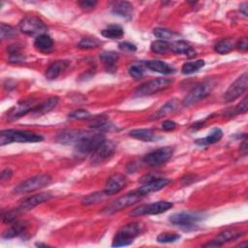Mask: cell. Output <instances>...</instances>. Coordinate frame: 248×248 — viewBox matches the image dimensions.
<instances>
[{
    "label": "cell",
    "mask_w": 248,
    "mask_h": 248,
    "mask_svg": "<svg viewBox=\"0 0 248 248\" xmlns=\"http://www.w3.org/2000/svg\"><path fill=\"white\" fill-rule=\"evenodd\" d=\"M106 140V138L101 133L84 132L82 137L75 144L76 154L78 156L92 155V153Z\"/></svg>",
    "instance_id": "cell-1"
},
{
    "label": "cell",
    "mask_w": 248,
    "mask_h": 248,
    "mask_svg": "<svg viewBox=\"0 0 248 248\" xmlns=\"http://www.w3.org/2000/svg\"><path fill=\"white\" fill-rule=\"evenodd\" d=\"M44 137L40 134L30 131L19 130H2L0 133V145H6L13 142H40Z\"/></svg>",
    "instance_id": "cell-2"
},
{
    "label": "cell",
    "mask_w": 248,
    "mask_h": 248,
    "mask_svg": "<svg viewBox=\"0 0 248 248\" xmlns=\"http://www.w3.org/2000/svg\"><path fill=\"white\" fill-rule=\"evenodd\" d=\"M142 231H143V225L139 222L128 223L122 226L117 231V232L113 237L112 246L120 247V246L130 245L133 242V240L141 233Z\"/></svg>",
    "instance_id": "cell-3"
},
{
    "label": "cell",
    "mask_w": 248,
    "mask_h": 248,
    "mask_svg": "<svg viewBox=\"0 0 248 248\" xmlns=\"http://www.w3.org/2000/svg\"><path fill=\"white\" fill-rule=\"evenodd\" d=\"M204 219V214L198 211H183L173 213L170 216L169 221L173 226L179 227L183 230H192L194 227Z\"/></svg>",
    "instance_id": "cell-4"
},
{
    "label": "cell",
    "mask_w": 248,
    "mask_h": 248,
    "mask_svg": "<svg viewBox=\"0 0 248 248\" xmlns=\"http://www.w3.org/2000/svg\"><path fill=\"white\" fill-rule=\"evenodd\" d=\"M215 86V80L210 78L197 84L182 101L183 106H191L207 97Z\"/></svg>",
    "instance_id": "cell-5"
},
{
    "label": "cell",
    "mask_w": 248,
    "mask_h": 248,
    "mask_svg": "<svg viewBox=\"0 0 248 248\" xmlns=\"http://www.w3.org/2000/svg\"><path fill=\"white\" fill-rule=\"evenodd\" d=\"M144 196L139 190H135L133 192H129V193L125 194L124 196L119 197L118 199H116L115 201L110 202L108 205H107L103 209V212L107 213V214L114 213L116 211H119L121 209H124V208H126L128 206H131V205L137 203Z\"/></svg>",
    "instance_id": "cell-6"
},
{
    "label": "cell",
    "mask_w": 248,
    "mask_h": 248,
    "mask_svg": "<svg viewBox=\"0 0 248 248\" xmlns=\"http://www.w3.org/2000/svg\"><path fill=\"white\" fill-rule=\"evenodd\" d=\"M172 82V79L167 78H159L152 80H149L140 86H139L135 92L134 95L137 97H144L153 95L155 93H158L160 91H163L167 89Z\"/></svg>",
    "instance_id": "cell-7"
},
{
    "label": "cell",
    "mask_w": 248,
    "mask_h": 248,
    "mask_svg": "<svg viewBox=\"0 0 248 248\" xmlns=\"http://www.w3.org/2000/svg\"><path fill=\"white\" fill-rule=\"evenodd\" d=\"M51 182V176L48 174H38L22 181L15 187L14 192L16 194H24L41 189Z\"/></svg>",
    "instance_id": "cell-8"
},
{
    "label": "cell",
    "mask_w": 248,
    "mask_h": 248,
    "mask_svg": "<svg viewBox=\"0 0 248 248\" xmlns=\"http://www.w3.org/2000/svg\"><path fill=\"white\" fill-rule=\"evenodd\" d=\"M19 30L31 37H38L46 34L47 27L46 24L37 16H26L22 18L18 23Z\"/></svg>",
    "instance_id": "cell-9"
},
{
    "label": "cell",
    "mask_w": 248,
    "mask_h": 248,
    "mask_svg": "<svg viewBox=\"0 0 248 248\" xmlns=\"http://www.w3.org/2000/svg\"><path fill=\"white\" fill-rule=\"evenodd\" d=\"M172 207V202L168 201H159L156 202H151L147 204L140 205L139 207L135 208L131 213L130 216L138 217L141 215H154L166 212L167 210Z\"/></svg>",
    "instance_id": "cell-10"
},
{
    "label": "cell",
    "mask_w": 248,
    "mask_h": 248,
    "mask_svg": "<svg viewBox=\"0 0 248 248\" xmlns=\"http://www.w3.org/2000/svg\"><path fill=\"white\" fill-rule=\"evenodd\" d=\"M247 86H248V74L247 72H244L227 89L223 97L224 101L226 103H229L239 98L246 91Z\"/></svg>",
    "instance_id": "cell-11"
},
{
    "label": "cell",
    "mask_w": 248,
    "mask_h": 248,
    "mask_svg": "<svg viewBox=\"0 0 248 248\" xmlns=\"http://www.w3.org/2000/svg\"><path fill=\"white\" fill-rule=\"evenodd\" d=\"M173 154V148L170 146H164L153 150L143 157V162L151 167H157L168 162Z\"/></svg>",
    "instance_id": "cell-12"
},
{
    "label": "cell",
    "mask_w": 248,
    "mask_h": 248,
    "mask_svg": "<svg viewBox=\"0 0 248 248\" xmlns=\"http://www.w3.org/2000/svg\"><path fill=\"white\" fill-rule=\"evenodd\" d=\"M115 145L111 141L105 140L91 155V164L92 165H100L108 160H109L114 152H115Z\"/></svg>",
    "instance_id": "cell-13"
},
{
    "label": "cell",
    "mask_w": 248,
    "mask_h": 248,
    "mask_svg": "<svg viewBox=\"0 0 248 248\" xmlns=\"http://www.w3.org/2000/svg\"><path fill=\"white\" fill-rule=\"evenodd\" d=\"M126 185H127L126 176L122 173H114L108 178L103 192L107 196L114 195L120 192Z\"/></svg>",
    "instance_id": "cell-14"
},
{
    "label": "cell",
    "mask_w": 248,
    "mask_h": 248,
    "mask_svg": "<svg viewBox=\"0 0 248 248\" xmlns=\"http://www.w3.org/2000/svg\"><path fill=\"white\" fill-rule=\"evenodd\" d=\"M37 107V103L35 101H24L19 102L17 105L13 107L7 113V118L9 120H16L21 116L26 115L27 113H31L34 108Z\"/></svg>",
    "instance_id": "cell-15"
},
{
    "label": "cell",
    "mask_w": 248,
    "mask_h": 248,
    "mask_svg": "<svg viewBox=\"0 0 248 248\" xmlns=\"http://www.w3.org/2000/svg\"><path fill=\"white\" fill-rule=\"evenodd\" d=\"M51 194L49 192H44V193H39V194H35L31 197H28L27 199H25L20 205L16 208L18 210L19 213H22L24 211L30 210L32 208H34L35 206L48 201L51 198Z\"/></svg>",
    "instance_id": "cell-16"
},
{
    "label": "cell",
    "mask_w": 248,
    "mask_h": 248,
    "mask_svg": "<svg viewBox=\"0 0 248 248\" xmlns=\"http://www.w3.org/2000/svg\"><path fill=\"white\" fill-rule=\"evenodd\" d=\"M169 183H170V180L167 179V178H163V177L154 178V177H152V178L144 181L143 184L138 190L143 196H146L151 192H156V191H159V190L163 189Z\"/></svg>",
    "instance_id": "cell-17"
},
{
    "label": "cell",
    "mask_w": 248,
    "mask_h": 248,
    "mask_svg": "<svg viewBox=\"0 0 248 248\" xmlns=\"http://www.w3.org/2000/svg\"><path fill=\"white\" fill-rule=\"evenodd\" d=\"M84 132L85 131L80 130H64L58 133V135L56 136V140L57 142L64 145L76 144L82 137Z\"/></svg>",
    "instance_id": "cell-18"
},
{
    "label": "cell",
    "mask_w": 248,
    "mask_h": 248,
    "mask_svg": "<svg viewBox=\"0 0 248 248\" xmlns=\"http://www.w3.org/2000/svg\"><path fill=\"white\" fill-rule=\"evenodd\" d=\"M129 136L142 141H156L161 139V137L157 135L153 130L147 128L132 130L129 132Z\"/></svg>",
    "instance_id": "cell-19"
},
{
    "label": "cell",
    "mask_w": 248,
    "mask_h": 248,
    "mask_svg": "<svg viewBox=\"0 0 248 248\" xmlns=\"http://www.w3.org/2000/svg\"><path fill=\"white\" fill-rule=\"evenodd\" d=\"M143 65L149 70L163 74V75H170L175 72V69L172 66L161 60H148L143 62Z\"/></svg>",
    "instance_id": "cell-20"
},
{
    "label": "cell",
    "mask_w": 248,
    "mask_h": 248,
    "mask_svg": "<svg viewBox=\"0 0 248 248\" xmlns=\"http://www.w3.org/2000/svg\"><path fill=\"white\" fill-rule=\"evenodd\" d=\"M111 12L115 16L126 19H131L133 16V6L127 1H118L113 4Z\"/></svg>",
    "instance_id": "cell-21"
},
{
    "label": "cell",
    "mask_w": 248,
    "mask_h": 248,
    "mask_svg": "<svg viewBox=\"0 0 248 248\" xmlns=\"http://www.w3.org/2000/svg\"><path fill=\"white\" fill-rule=\"evenodd\" d=\"M27 224L24 221H15L13 225L2 233V237L5 239H11L26 232Z\"/></svg>",
    "instance_id": "cell-22"
},
{
    "label": "cell",
    "mask_w": 248,
    "mask_h": 248,
    "mask_svg": "<svg viewBox=\"0 0 248 248\" xmlns=\"http://www.w3.org/2000/svg\"><path fill=\"white\" fill-rule=\"evenodd\" d=\"M118 58V53L115 51H104L100 54V59L102 60L107 72L108 73H114L116 71Z\"/></svg>",
    "instance_id": "cell-23"
},
{
    "label": "cell",
    "mask_w": 248,
    "mask_h": 248,
    "mask_svg": "<svg viewBox=\"0 0 248 248\" xmlns=\"http://www.w3.org/2000/svg\"><path fill=\"white\" fill-rule=\"evenodd\" d=\"M58 101H59V99L56 96L49 97L48 99L44 101L42 104L37 105V107L34 108V110L31 112V114L34 116H41L43 114H46V113L49 112L50 110H52V108H54L56 107V105L58 104Z\"/></svg>",
    "instance_id": "cell-24"
},
{
    "label": "cell",
    "mask_w": 248,
    "mask_h": 248,
    "mask_svg": "<svg viewBox=\"0 0 248 248\" xmlns=\"http://www.w3.org/2000/svg\"><path fill=\"white\" fill-rule=\"evenodd\" d=\"M69 62L66 60H57L52 62L46 71V78L47 79H55L64 70L67 69Z\"/></svg>",
    "instance_id": "cell-25"
},
{
    "label": "cell",
    "mask_w": 248,
    "mask_h": 248,
    "mask_svg": "<svg viewBox=\"0 0 248 248\" xmlns=\"http://www.w3.org/2000/svg\"><path fill=\"white\" fill-rule=\"evenodd\" d=\"M245 232L240 231V230H236V229H230V230H226L224 232H221L217 237L215 238V241L222 246L223 244L230 242L232 240H235L237 238H239L240 236H242Z\"/></svg>",
    "instance_id": "cell-26"
},
{
    "label": "cell",
    "mask_w": 248,
    "mask_h": 248,
    "mask_svg": "<svg viewBox=\"0 0 248 248\" xmlns=\"http://www.w3.org/2000/svg\"><path fill=\"white\" fill-rule=\"evenodd\" d=\"M170 50L174 53H183L185 54L187 57L189 58H192L194 56H196L197 52L196 50L185 41H182V40H179V41H176L172 44H170Z\"/></svg>",
    "instance_id": "cell-27"
},
{
    "label": "cell",
    "mask_w": 248,
    "mask_h": 248,
    "mask_svg": "<svg viewBox=\"0 0 248 248\" xmlns=\"http://www.w3.org/2000/svg\"><path fill=\"white\" fill-rule=\"evenodd\" d=\"M222 138H223V131L220 128H213L206 137H204L202 139H198L195 142H196V144L204 146V145L216 143Z\"/></svg>",
    "instance_id": "cell-28"
},
{
    "label": "cell",
    "mask_w": 248,
    "mask_h": 248,
    "mask_svg": "<svg viewBox=\"0 0 248 248\" xmlns=\"http://www.w3.org/2000/svg\"><path fill=\"white\" fill-rule=\"evenodd\" d=\"M178 106H179V104H178L177 100H174V99L170 100L163 107H161L153 115H151L150 119H158L167 114L172 113L178 109Z\"/></svg>",
    "instance_id": "cell-29"
},
{
    "label": "cell",
    "mask_w": 248,
    "mask_h": 248,
    "mask_svg": "<svg viewBox=\"0 0 248 248\" xmlns=\"http://www.w3.org/2000/svg\"><path fill=\"white\" fill-rule=\"evenodd\" d=\"M34 46L43 52H48L53 48V41L46 33L38 36L35 39Z\"/></svg>",
    "instance_id": "cell-30"
},
{
    "label": "cell",
    "mask_w": 248,
    "mask_h": 248,
    "mask_svg": "<svg viewBox=\"0 0 248 248\" xmlns=\"http://www.w3.org/2000/svg\"><path fill=\"white\" fill-rule=\"evenodd\" d=\"M101 34L105 38L108 39H119L124 35L123 28L118 24H109L101 31Z\"/></svg>",
    "instance_id": "cell-31"
},
{
    "label": "cell",
    "mask_w": 248,
    "mask_h": 248,
    "mask_svg": "<svg viewBox=\"0 0 248 248\" xmlns=\"http://www.w3.org/2000/svg\"><path fill=\"white\" fill-rule=\"evenodd\" d=\"M112 124L109 123L108 118L104 115H98L89 123V127L95 130H109Z\"/></svg>",
    "instance_id": "cell-32"
},
{
    "label": "cell",
    "mask_w": 248,
    "mask_h": 248,
    "mask_svg": "<svg viewBox=\"0 0 248 248\" xmlns=\"http://www.w3.org/2000/svg\"><path fill=\"white\" fill-rule=\"evenodd\" d=\"M234 46H235V45L232 40L223 39L215 45L214 49L216 52H218L220 54H226V53L231 52L234 48Z\"/></svg>",
    "instance_id": "cell-33"
},
{
    "label": "cell",
    "mask_w": 248,
    "mask_h": 248,
    "mask_svg": "<svg viewBox=\"0 0 248 248\" xmlns=\"http://www.w3.org/2000/svg\"><path fill=\"white\" fill-rule=\"evenodd\" d=\"M203 66H204L203 60H196V61H192V62H186L182 65L181 72L184 75H191V74L199 71Z\"/></svg>",
    "instance_id": "cell-34"
},
{
    "label": "cell",
    "mask_w": 248,
    "mask_h": 248,
    "mask_svg": "<svg viewBox=\"0 0 248 248\" xmlns=\"http://www.w3.org/2000/svg\"><path fill=\"white\" fill-rule=\"evenodd\" d=\"M150 48L154 53H167L170 50V44L165 40H156L151 43Z\"/></svg>",
    "instance_id": "cell-35"
},
{
    "label": "cell",
    "mask_w": 248,
    "mask_h": 248,
    "mask_svg": "<svg viewBox=\"0 0 248 248\" xmlns=\"http://www.w3.org/2000/svg\"><path fill=\"white\" fill-rule=\"evenodd\" d=\"M100 44L101 42L95 37H85L78 43V46L81 49H91L98 47Z\"/></svg>",
    "instance_id": "cell-36"
},
{
    "label": "cell",
    "mask_w": 248,
    "mask_h": 248,
    "mask_svg": "<svg viewBox=\"0 0 248 248\" xmlns=\"http://www.w3.org/2000/svg\"><path fill=\"white\" fill-rule=\"evenodd\" d=\"M142 65H143V62H141V63H135V64L131 65L129 67V70H128L129 75L132 78H134L135 79L141 78L142 76H143V72H144Z\"/></svg>",
    "instance_id": "cell-37"
},
{
    "label": "cell",
    "mask_w": 248,
    "mask_h": 248,
    "mask_svg": "<svg viewBox=\"0 0 248 248\" xmlns=\"http://www.w3.org/2000/svg\"><path fill=\"white\" fill-rule=\"evenodd\" d=\"M107 195L102 192V193H91L89 195H87L85 198H83V200L81 201V203L84 205H88V204H92V203H96L99 202L100 201H102Z\"/></svg>",
    "instance_id": "cell-38"
},
{
    "label": "cell",
    "mask_w": 248,
    "mask_h": 248,
    "mask_svg": "<svg viewBox=\"0 0 248 248\" xmlns=\"http://www.w3.org/2000/svg\"><path fill=\"white\" fill-rule=\"evenodd\" d=\"M180 238L178 233H170V232H162L157 236V241L159 243H172L177 241Z\"/></svg>",
    "instance_id": "cell-39"
},
{
    "label": "cell",
    "mask_w": 248,
    "mask_h": 248,
    "mask_svg": "<svg viewBox=\"0 0 248 248\" xmlns=\"http://www.w3.org/2000/svg\"><path fill=\"white\" fill-rule=\"evenodd\" d=\"M0 33H1V39H10V38H14L16 36V30L8 24L5 23H1V29H0Z\"/></svg>",
    "instance_id": "cell-40"
},
{
    "label": "cell",
    "mask_w": 248,
    "mask_h": 248,
    "mask_svg": "<svg viewBox=\"0 0 248 248\" xmlns=\"http://www.w3.org/2000/svg\"><path fill=\"white\" fill-rule=\"evenodd\" d=\"M153 35L159 39H162V40H167V39H171L173 38L176 34L173 33L172 31L169 30V29H166V28H161V27H158V28H155L153 30Z\"/></svg>",
    "instance_id": "cell-41"
},
{
    "label": "cell",
    "mask_w": 248,
    "mask_h": 248,
    "mask_svg": "<svg viewBox=\"0 0 248 248\" xmlns=\"http://www.w3.org/2000/svg\"><path fill=\"white\" fill-rule=\"evenodd\" d=\"M91 116L90 112L85 110V109H77L72 111L69 114L70 119H75V120H81V119H86Z\"/></svg>",
    "instance_id": "cell-42"
},
{
    "label": "cell",
    "mask_w": 248,
    "mask_h": 248,
    "mask_svg": "<svg viewBox=\"0 0 248 248\" xmlns=\"http://www.w3.org/2000/svg\"><path fill=\"white\" fill-rule=\"evenodd\" d=\"M247 103H248L247 98H244L237 106H235V107L232 108V110L231 113H230V116L246 112L247 109H248V104H247Z\"/></svg>",
    "instance_id": "cell-43"
},
{
    "label": "cell",
    "mask_w": 248,
    "mask_h": 248,
    "mask_svg": "<svg viewBox=\"0 0 248 248\" xmlns=\"http://www.w3.org/2000/svg\"><path fill=\"white\" fill-rule=\"evenodd\" d=\"M18 214H20V213L18 212V210L16 208L13 209V210H10V211L3 212L2 220H3L4 223H13V222L16 221Z\"/></svg>",
    "instance_id": "cell-44"
},
{
    "label": "cell",
    "mask_w": 248,
    "mask_h": 248,
    "mask_svg": "<svg viewBox=\"0 0 248 248\" xmlns=\"http://www.w3.org/2000/svg\"><path fill=\"white\" fill-rule=\"evenodd\" d=\"M118 46L123 51H136L137 49V46L134 44L129 42H122L118 45Z\"/></svg>",
    "instance_id": "cell-45"
},
{
    "label": "cell",
    "mask_w": 248,
    "mask_h": 248,
    "mask_svg": "<svg viewBox=\"0 0 248 248\" xmlns=\"http://www.w3.org/2000/svg\"><path fill=\"white\" fill-rule=\"evenodd\" d=\"M177 124L172 120H166L162 123V128L165 131H172L176 128Z\"/></svg>",
    "instance_id": "cell-46"
},
{
    "label": "cell",
    "mask_w": 248,
    "mask_h": 248,
    "mask_svg": "<svg viewBox=\"0 0 248 248\" xmlns=\"http://www.w3.org/2000/svg\"><path fill=\"white\" fill-rule=\"evenodd\" d=\"M83 10H92L97 5L96 1H81L78 3Z\"/></svg>",
    "instance_id": "cell-47"
},
{
    "label": "cell",
    "mask_w": 248,
    "mask_h": 248,
    "mask_svg": "<svg viewBox=\"0 0 248 248\" xmlns=\"http://www.w3.org/2000/svg\"><path fill=\"white\" fill-rule=\"evenodd\" d=\"M235 46H237L238 49L242 50V51H245L247 50L248 48V42H247V39L246 38H242L238 41V43L235 45Z\"/></svg>",
    "instance_id": "cell-48"
},
{
    "label": "cell",
    "mask_w": 248,
    "mask_h": 248,
    "mask_svg": "<svg viewBox=\"0 0 248 248\" xmlns=\"http://www.w3.org/2000/svg\"><path fill=\"white\" fill-rule=\"evenodd\" d=\"M12 174H13V171H12L11 169H5V170H3L2 172H1V180L4 181V180L9 179V178L12 176Z\"/></svg>",
    "instance_id": "cell-49"
},
{
    "label": "cell",
    "mask_w": 248,
    "mask_h": 248,
    "mask_svg": "<svg viewBox=\"0 0 248 248\" xmlns=\"http://www.w3.org/2000/svg\"><path fill=\"white\" fill-rule=\"evenodd\" d=\"M247 7H248V4L246 2L240 4V6H239V10H240V12L243 14V16L245 17L247 16Z\"/></svg>",
    "instance_id": "cell-50"
},
{
    "label": "cell",
    "mask_w": 248,
    "mask_h": 248,
    "mask_svg": "<svg viewBox=\"0 0 248 248\" xmlns=\"http://www.w3.org/2000/svg\"><path fill=\"white\" fill-rule=\"evenodd\" d=\"M242 246H247V242L245 241L244 243H240V244L237 245V247H242Z\"/></svg>",
    "instance_id": "cell-51"
}]
</instances>
